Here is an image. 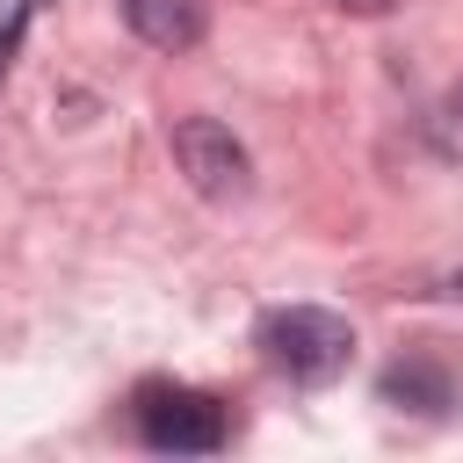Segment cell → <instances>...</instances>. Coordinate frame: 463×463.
<instances>
[{"label": "cell", "instance_id": "8992f818", "mask_svg": "<svg viewBox=\"0 0 463 463\" xmlns=\"http://www.w3.org/2000/svg\"><path fill=\"white\" fill-rule=\"evenodd\" d=\"M29 14H36V0H14V7H7V22H0V87H7V72H14V51H22Z\"/></svg>", "mask_w": 463, "mask_h": 463}, {"label": "cell", "instance_id": "3957f363", "mask_svg": "<svg viewBox=\"0 0 463 463\" xmlns=\"http://www.w3.org/2000/svg\"><path fill=\"white\" fill-rule=\"evenodd\" d=\"M174 159H181L188 188L210 195V203H232V195H246V181H253L246 145H239L224 123H210V116H181V123H174Z\"/></svg>", "mask_w": 463, "mask_h": 463}, {"label": "cell", "instance_id": "52a82bcc", "mask_svg": "<svg viewBox=\"0 0 463 463\" xmlns=\"http://www.w3.org/2000/svg\"><path fill=\"white\" fill-rule=\"evenodd\" d=\"M333 7H354V14H383L391 0H333Z\"/></svg>", "mask_w": 463, "mask_h": 463}, {"label": "cell", "instance_id": "6da1fadb", "mask_svg": "<svg viewBox=\"0 0 463 463\" xmlns=\"http://www.w3.org/2000/svg\"><path fill=\"white\" fill-rule=\"evenodd\" d=\"M260 354L297 383H326L354 362V326L326 304H282L260 318Z\"/></svg>", "mask_w": 463, "mask_h": 463}, {"label": "cell", "instance_id": "5b68a950", "mask_svg": "<svg viewBox=\"0 0 463 463\" xmlns=\"http://www.w3.org/2000/svg\"><path fill=\"white\" fill-rule=\"evenodd\" d=\"M383 405H398V412H449L456 383L434 362H398V369H383Z\"/></svg>", "mask_w": 463, "mask_h": 463}, {"label": "cell", "instance_id": "277c9868", "mask_svg": "<svg viewBox=\"0 0 463 463\" xmlns=\"http://www.w3.org/2000/svg\"><path fill=\"white\" fill-rule=\"evenodd\" d=\"M123 22L152 51H195L203 43V0H123Z\"/></svg>", "mask_w": 463, "mask_h": 463}, {"label": "cell", "instance_id": "7a4b0ae2", "mask_svg": "<svg viewBox=\"0 0 463 463\" xmlns=\"http://www.w3.org/2000/svg\"><path fill=\"white\" fill-rule=\"evenodd\" d=\"M137 434L152 449H174V456H210V449H224V405L210 391L145 383L137 391Z\"/></svg>", "mask_w": 463, "mask_h": 463}]
</instances>
